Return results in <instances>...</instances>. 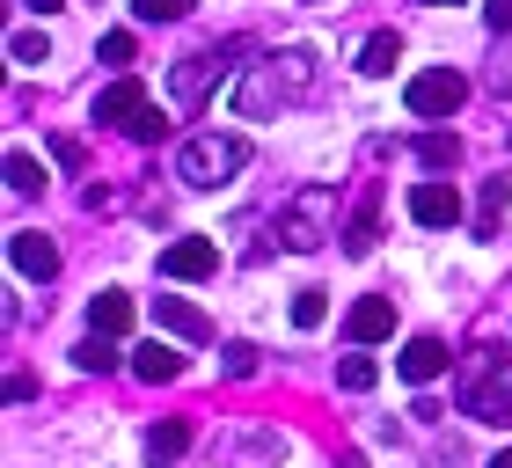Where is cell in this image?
Returning <instances> with one entry per match:
<instances>
[{
    "label": "cell",
    "mask_w": 512,
    "mask_h": 468,
    "mask_svg": "<svg viewBox=\"0 0 512 468\" xmlns=\"http://www.w3.org/2000/svg\"><path fill=\"white\" fill-rule=\"evenodd\" d=\"M315 52L308 44H278V52H264V66L242 81V96H235V110L242 117H271L278 103H308L315 96Z\"/></svg>",
    "instance_id": "6da1fadb"
},
{
    "label": "cell",
    "mask_w": 512,
    "mask_h": 468,
    "mask_svg": "<svg viewBox=\"0 0 512 468\" xmlns=\"http://www.w3.org/2000/svg\"><path fill=\"white\" fill-rule=\"evenodd\" d=\"M454 403H461V417H476V425H512V359L498 344H483V351L461 359Z\"/></svg>",
    "instance_id": "7a4b0ae2"
},
{
    "label": "cell",
    "mask_w": 512,
    "mask_h": 468,
    "mask_svg": "<svg viewBox=\"0 0 512 468\" xmlns=\"http://www.w3.org/2000/svg\"><path fill=\"white\" fill-rule=\"evenodd\" d=\"M271 234H278V249H293V256L337 242V191H330V183H300V191L278 205Z\"/></svg>",
    "instance_id": "3957f363"
},
{
    "label": "cell",
    "mask_w": 512,
    "mask_h": 468,
    "mask_svg": "<svg viewBox=\"0 0 512 468\" xmlns=\"http://www.w3.org/2000/svg\"><path fill=\"white\" fill-rule=\"evenodd\" d=\"M242 169H249L242 132H198V139H183V154H176V176L191 183V191H220V183H235Z\"/></svg>",
    "instance_id": "277c9868"
},
{
    "label": "cell",
    "mask_w": 512,
    "mask_h": 468,
    "mask_svg": "<svg viewBox=\"0 0 512 468\" xmlns=\"http://www.w3.org/2000/svg\"><path fill=\"white\" fill-rule=\"evenodd\" d=\"M256 44L249 37H227V44H213V52H191V59H176V74H169V96L183 103V110H198L205 96H213V81L227 74V59H249Z\"/></svg>",
    "instance_id": "5b68a950"
},
{
    "label": "cell",
    "mask_w": 512,
    "mask_h": 468,
    "mask_svg": "<svg viewBox=\"0 0 512 468\" xmlns=\"http://www.w3.org/2000/svg\"><path fill=\"white\" fill-rule=\"evenodd\" d=\"M403 103H410V117H454L469 103V81H461L454 66H432V74H410Z\"/></svg>",
    "instance_id": "8992f818"
},
{
    "label": "cell",
    "mask_w": 512,
    "mask_h": 468,
    "mask_svg": "<svg viewBox=\"0 0 512 468\" xmlns=\"http://www.w3.org/2000/svg\"><path fill=\"white\" fill-rule=\"evenodd\" d=\"M8 264H15L22 278H37V286H52V278H59V249H52V234H37V227L8 234Z\"/></svg>",
    "instance_id": "52a82bcc"
},
{
    "label": "cell",
    "mask_w": 512,
    "mask_h": 468,
    "mask_svg": "<svg viewBox=\"0 0 512 468\" xmlns=\"http://www.w3.org/2000/svg\"><path fill=\"white\" fill-rule=\"evenodd\" d=\"M147 110H154V103H147V88H139V81L125 74V81H110L103 96H96V125H118V132H132Z\"/></svg>",
    "instance_id": "ba28073f"
},
{
    "label": "cell",
    "mask_w": 512,
    "mask_h": 468,
    "mask_svg": "<svg viewBox=\"0 0 512 468\" xmlns=\"http://www.w3.org/2000/svg\"><path fill=\"white\" fill-rule=\"evenodd\" d=\"M213 271H220V249L198 242V234H191V242H169V249H161V278H183V286H191V278H213Z\"/></svg>",
    "instance_id": "9c48e42d"
},
{
    "label": "cell",
    "mask_w": 512,
    "mask_h": 468,
    "mask_svg": "<svg viewBox=\"0 0 512 468\" xmlns=\"http://www.w3.org/2000/svg\"><path fill=\"white\" fill-rule=\"evenodd\" d=\"M410 220L417 227H461V191L454 183H417L410 191Z\"/></svg>",
    "instance_id": "30bf717a"
},
{
    "label": "cell",
    "mask_w": 512,
    "mask_h": 468,
    "mask_svg": "<svg viewBox=\"0 0 512 468\" xmlns=\"http://www.w3.org/2000/svg\"><path fill=\"white\" fill-rule=\"evenodd\" d=\"M447 366H454V359H447V344H439V337H410V344H403V359H395V373H403L410 388L439 381V373H447Z\"/></svg>",
    "instance_id": "8fae6325"
},
{
    "label": "cell",
    "mask_w": 512,
    "mask_h": 468,
    "mask_svg": "<svg viewBox=\"0 0 512 468\" xmlns=\"http://www.w3.org/2000/svg\"><path fill=\"white\" fill-rule=\"evenodd\" d=\"M344 337L352 344H381V337H395V300H381V293H366L352 315H344Z\"/></svg>",
    "instance_id": "7c38bea8"
},
{
    "label": "cell",
    "mask_w": 512,
    "mask_h": 468,
    "mask_svg": "<svg viewBox=\"0 0 512 468\" xmlns=\"http://www.w3.org/2000/svg\"><path fill=\"white\" fill-rule=\"evenodd\" d=\"M132 373H139L147 388H161V381H176V373H183V351H176V344H161V337H147V344L132 351Z\"/></svg>",
    "instance_id": "4fadbf2b"
},
{
    "label": "cell",
    "mask_w": 512,
    "mask_h": 468,
    "mask_svg": "<svg viewBox=\"0 0 512 468\" xmlns=\"http://www.w3.org/2000/svg\"><path fill=\"white\" fill-rule=\"evenodd\" d=\"M183 447H191V417H161V425H147V461L154 468H176Z\"/></svg>",
    "instance_id": "5bb4252c"
},
{
    "label": "cell",
    "mask_w": 512,
    "mask_h": 468,
    "mask_svg": "<svg viewBox=\"0 0 512 468\" xmlns=\"http://www.w3.org/2000/svg\"><path fill=\"white\" fill-rule=\"evenodd\" d=\"M154 315H161V330L183 337V344H205V337H213V322H205L191 300H154Z\"/></svg>",
    "instance_id": "9a60e30c"
},
{
    "label": "cell",
    "mask_w": 512,
    "mask_h": 468,
    "mask_svg": "<svg viewBox=\"0 0 512 468\" xmlns=\"http://www.w3.org/2000/svg\"><path fill=\"white\" fill-rule=\"evenodd\" d=\"M505 198H512V183L505 176H491V183H483V198H476V242H498V227H505Z\"/></svg>",
    "instance_id": "2e32d148"
},
{
    "label": "cell",
    "mask_w": 512,
    "mask_h": 468,
    "mask_svg": "<svg viewBox=\"0 0 512 468\" xmlns=\"http://www.w3.org/2000/svg\"><path fill=\"white\" fill-rule=\"evenodd\" d=\"M88 330H96V337H125L132 330V300L125 293H96V300H88Z\"/></svg>",
    "instance_id": "e0dca14e"
},
{
    "label": "cell",
    "mask_w": 512,
    "mask_h": 468,
    "mask_svg": "<svg viewBox=\"0 0 512 468\" xmlns=\"http://www.w3.org/2000/svg\"><path fill=\"white\" fill-rule=\"evenodd\" d=\"M395 66H403V44H395V30H374V37L359 44V74H366V81L395 74Z\"/></svg>",
    "instance_id": "ac0fdd59"
},
{
    "label": "cell",
    "mask_w": 512,
    "mask_h": 468,
    "mask_svg": "<svg viewBox=\"0 0 512 468\" xmlns=\"http://www.w3.org/2000/svg\"><path fill=\"white\" fill-rule=\"evenodd\" d=\"M374 242H381V205L366 198L352 213V227H344V256H374Z\"/></svg>",
    "instance_id": "d6986e66"
},
{
    "label": "cell",
    "mask_w": 512,
    "mask_h": 468,
    "mask_svg": "<svg viewBox=\"0 0 512 468\" xmlns=\"http://www.w3.org/2000/svg\"><path fill=\"white\" fill-rule=\"evenodd\" d=\"M417 161L439 176V169H454L461 161V132H417Z\"/></svg>",
    "instance_id": "ffe728a7"
},
{
    "label": "cell",
    "mask_w": 512,
    "mask_h": 468,
    "mask_svg": "<svg viewBox=\"0 0 512 468\" xmlns=\"http://www.w3.org/2000/svg\"><path fill=\"white\" fill-rule=\"evenodd\" d=\"M8 191H15V198H37V191H44V161H37V154H22V147L8 154Z\"/></svg>",
    "instance_id": "44dd1931"
},
{
    "label": "cell",
    "mask_w": 512,
    "mask_h": 468,
    "mask_svg": "<svg viewBox=\"0 0 512 468\" xmlns=\"http://www.w3.org/2000/svg\"><path fill=\"white\" fill-rule=\"evenodd\" d=\"M74 366H81V373H110V366H118V337H96V330H88V337L74 344Z\"/></svg>",
    "instance_id": "7402d4cb"
},
{
    "label": "cell",
    "mask_w": 512,
    "mask_h": 468,
    "mask_svg": "<svg viewBox=\"0 0 512 468\" xmlns=\"http://www.w3.org/2000/svg\"><path fill=\"white\" fill-rule=\"evenodd\" d=\"M374 381H381L374 359H359V351H352V359H337V388H344V395H366Z\"/></svg>",
    "instance_id": "603a6c76"
},
{
    "label": "cell",
    "mask_w": 512,
    "mask_h": 468,
    "mask_svg": "<svg viewBox=\"0 0 512 468\" xmlns=\"http://www.w3.org/2000/svg\"><path fill=\"white\" fill-rule=\"evenodd\" d=\"M8 59L15 66H44V59H52V37H44V30H15L8 37Z\"/></svg>",
    "instance_id": "cb8c5ba5"
},
{
    "label": "cell",
    "mask_w": 512,
    "mask_h": 468,
    "mask_svg": "<svg viewBox=\"0 0 512 468\" xmlns=\"http://www.w3.org/2000/svg\"><path fill=\"white\" fill-rule=\"evenodd\" d=\"M256 366H264V351H256V344H242V337L220 351V373H227V381H249Z\"/></svg>",
    "instance_id": "d4e9b609"
},
{
    "label": "cell",
    "mask_w": 512,
    "mask_h": 468,
    "mask_svg": "<svg viewBox=\"0 0 512 468\" xmlns=\"http://www.w3.org/2000/svg\"><path fill=\"white\" fill-rule=\"evenodd\" d=\"M191 8H198V0H132V15H139V22H183Z\"/></svg>",
    "instance_id": "484cf974"
},
{
    "label": "cell",
    "mask_w": 512,
    "mask_h": 468,
    "mask_svg": "<svg viewBox=\"0 0 512 468\" xmlns=\"http://www.w3.org/2000/svg\"><path fill=\"white\" fill-rule=\"evenodd\" d=\"M322 315H330V293H293V322H300V330H322Z\"/></svg>",
    "instance_id": "4316f807"
},
{
    "label": "cell",
    "mask_w": 512,
    "mask_h": 468,
    "mask_svg": "<svg viewBox=\"0 0 512 468\" xmlns=\"http://www.w3.org/2000/svg\"><path fill=\"white\" fill-rule=\"evenodd\" d=\"M103 59H110V66H132V30H110V37H103Z\"/></svg>",
    "instance_id": "83f0119b"
},
{
    "label": "cell",
    "mask_w": 512,
    "mask_h": 468,
    "mask_svg": "<svg viewBox=\"0 0 512 468\" xmlns=\"http://www.w3.org/2000/svg\"><path fill=\"white\" fill-rule=\"evenodd\" d=\"M161 132H169V125H161V110H147V117H139V125H132L125 139H139V147H154V139H161Z\"/></svg>",
    "instance_id": "f1b7e54d"
},
{
    "label": "cell",
    "mask_w": 512,
    "mask_h": 468,
    "mask_svg": "<svg viewBox=\"0 0 512 468\" xmlns=\"http://www.w3.org/2000/svg\"><path fill=\"white\" fill-rule=\"evenodd\" d=\"M52 154H59V169H81V161H88L81 139H52Z\"/></svg>",
    "instance_id": "f546056e"
},
{
    "label": "cell",
    "mask_w": 512,
    "mask_h": 468,
    "mask_svg": "<svg viewBox=\"0 0 512 468\" xmlns=\"http://www.w3.org/2000/svg\"><path fill=\"white\" fill-rule=\"evenodd\" d=\"M483 22H491V30L505 37V30H512V0H483Z\"/></svg>",
    "instance_id": "4dcf8cb0"
},
{
    "label": "cell",
    "mask_w": 512,
    "mask_h": 468,
    "mask_svg": "<svg viewBox=\"0 0 512 468\" xmlns=\"http://www.w3.org/2000/svg\"><path fill=\"white\" fill-rule=\"evenodd\" d=\"M491 468H512V447H505V454H491Z\"/></svg>",
    "instance_id": "1f68e13d"
},
{
    "label": "cell",
    "mask_w": 512,
    "mask_h": 468,
    "mask_svg": "<svg viewBox=\"0 0 512 468\" xmlns=\"http://www.w3.org/2000/svg\"><path fill=\"white\" fill-rule=\"evenodd\" d=\"M30 8H37V15H52V8H59V0H30Z\"/></svg>",
    "instance_id": "d6a6232c"
},
{
    "label": "cell",
    "mask_w": 512,
    "mask_h": 468,
    "mask_svg": "<svg viewBox=\"0 0 512 468\" xmlns=\"http://www.w3.org/2000/svg\"><path fill=\"white\" fill-rule=\"evenodd\" d=\"M337 468H366V461H359V454H344V461H337Z\"/></svg>",
    "instance_id": "836d02e7"
},
{
    "label": "cell",
    "mask_w": 512,
    "mask_h": 468,
    "mask_svg": "<svg viewBox=\"0 0 512 468\" xmlns=\"http://www.w3.org/2000/svg\"><path fill=\"white\" fill-rule=\"evenodd\" d=\"M425 8H461V0H425Z\"/></svg>",
    "instance_id": "e575fe53"
}]
</instances>
